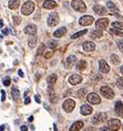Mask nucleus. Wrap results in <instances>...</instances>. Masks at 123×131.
I'll list each match as a JSON object with an SVG mask.
<instances>
[{
  "label": "nucleus",
  "instance_id": "nucleus-1",
  "mask_svg": "<svg viewBox=\"0 0 123 131\" xmlns=\"http://www.w3.org/2000/svg\"><path fill=\"white\" fill-rule=\"evenodd\" d=\"M34 3L32 1H27L23 3L22 8H21V13L23 14V16H29V14H31L32 12L34 11Z\"/></svg>",
  "mask_w": 123,
  "mask_h": 131
},
{
  "label": "nucleus",
  "instance_id": "nucleus-2",
  "mask_svg": "<svg viewBox=\"0 0 123 131\" xmlns=\"http://www.w3.org/2000/svg\"><path fill=\"white\" fill-rule=\"evenodd\" d=\"M71 6L74 10H77V11H79V12H84L86 10V6L82 0H72Z\"/></svg>",
  "mask_w": 123,
  "mask_h": 131
},
{
  "label": "nucleus",
  "instance_id": "nucleus-3",
  "mask_svg": "<svg viewBox=\"0 0 123 131\" xmlns=\"http://www.w3.org/2000/svg\"><path fill=\"white\" fill-rule=\"evenodd\" d=\"M100 93H101V95H103V97L108 98V99H112V98L114 97V92H113V89H112L110 86L101 87Z\"/></svg>",
  "mask_w": 123,
  "mask_h": 131
},
{
  "label": "nucleus",
  "instance_id": "nucleus-4",
  "mask_svg": "<svg viewBox=\"0 0 123 131\" xmlns=\"http://www.w3.org/2000/svg\"><path fill=\"white\" fill-rule=\"evenodd\" d=\"M107 120V114H104V112H98L96 115H94V117L92 118V123L94 126L96 125H100V123H102L103 121H106Z\"/></svg>",
  "mask_w": 123,
  "mask_h": 131
},
{
  "label": "nucleus",
  "instance_id": "nucleus-5",
  "mask_svg": "<svg viewBox=\"0 0 123 131\" xmlns=\"http://www.w3.org/2000/svg\"><path fill=\"white\" fill-rule=\"evenodd\" d=\"M108 25H109V20H108L107 18H101V19H99L95 22L96 29L98 30H101V31H103L104 29H107Z\"/></svg>",
  "mask_w": 123,
  "mask_h": 131
},
{
  "label": "nucleus",
  "instance_id": "nucleus-6",
  "mask_svg": "<svg viewBox=\"0 0 123 131\" xmlns=\"http://www.w3.org/2000/svg\"><path fill=\"white\" fill-rule=\"evenodd\" d=\"M62 107H63V109H64V111L71 112V111L74 109V107H75V103H74L73 99H67V100L63 103Z\"/></svg>",
  "mask_w": 123,
  "mask_h": 131
},
{
  "label": "nucleus",
  "instance_id": "nucleus-7",
  "mask_svg": "<svg viewBox=\"0 0 123 131\" xmlns=\"http://www.w3.org/2000/svg\"><path fill=\"white\" fill-rule=\"evenodd\" d=\"M58 22H59V16H58V13L53 12L48 17V25L49 27H56L58 24Z\"/></svg>",
  "mask_w": 123,
  "mask_h": 131
},
{
  "label": "nucleus",
  "instance_id": "nucleus-8",
  "mask_svg": "<svg viewBox=\"0 0 123 131\" xmlns=\"http://www.w3.org/2000/svg\"><path fill=\"white\" fill-rule=\"evenodd\" d=\"M86 99H88L89 103H90V104H92V105H98V104H100V103H101V98L99 97V95H96L95 93L89 94L88 97H86Z\"/></svg>",
  "mask_w": 123,
  "mask_h": 131
},
{
  "label": "nucleus",
  "instance_id": "nucleus-9",
  "mask_svg": "<svg viewBox=\"0 0 123 131\" xmlns=\"http://www.w3.org/2000/svg\"><path fill=\"white\" fill-rule=\"evenodd\" d=\"M108 128L112 131H118L121 128V122L119 121L118 119H111L109 121V127H108Z\"/></svg>",
  "mask_w": 123,
  "mask_h": 131
},
{
  "label": "nucleus",
  "instance_id": "nucleus-10",
  "mask_svg": "<svg viewBox=\"0 0 123 131\" xmlns=\"http://www.w3.org/2000/svg\"><path fill=\"white\" fill-rule=\"evenodd\" d=\"M93 21H94L93 17H91V16H84V17L81 18L79 22H80V24L83 25V27H89V25H91L93 23Z\"/></svg>",
  "mask_w": 123,
  "mask_h": 131
},
{
  "label": "nucleus",
  "instance_id": "nucleus-11",
  "mask_svg": "<svg viewBox=\"0 0 123 131\" xmlns=\"http://www.w3.org/2000/svg\"><path fill=\"white\" fill-rule=\"evenodd\" d=\"M77 63V57L74 55H71V56H68L66 62H64V66L67 68H71L72 66H74V64Z\"/></svg>",
  "mask_w": 123,
  "mask_h": 131
},
{
  "label": "nucleus",
  "instance_id": "nucleus-12",
  "mask_svg": "<svg viewBox=\"0 0 123 131\" xmlns=\"http://www.w3.org/2000/svg\"><path fill=\"white\" fill-rule=\"evenodd\" d=\"M82 82V77L81 75H78V74H73L69 77V83L71 85H77V84H80Z\"/></svg>",
  "mask_w": 123,
  "mask_h": 131
},
{
  "label": "nucleus",
  "instance_id": "nucleus-13",
  "mask_svg": "<svg viewBox=\"0 0 123 131\" xmlns=\"http://www.w3.org/2000/svg\"><path fill=\"white\" fill-rule=\"evenodd\" d=\"M24 33L28 35H34L37 33V27L34 24H28L26 28H24Z\"/></svg>",
  "mask_w": 123,
  "mask_h": 131
},
{
  "label": "nucleus",
  "instance_id": "nucleus-14",
  "mask_svg": "<svg viewBox=\"0 0 123 131\" xmlns=\"http://www.w3.org/2000/svg\"><path fill=\"white\" fill-rule=\"evenodd\" d=\"M99 68L103 74H107V73H109V71H110V66L108 65V63L104 60H101L99 62Z\"/></svg>",
  "mask_w": 123,
  "mask_h": 131
},
{
  "label": "nucleus",
  "instance_id": "nucleus-15",
  "mask_svg": "<svg viewBox=\"0 0 123 131\" xmlns=\"http://www.w3.org/2000/svg\"><path fill=\"white\" fill-rule=\"evenodd\" d=\"M93 11H94L96 14H99V16H103V14L107 13V9L100 5H94L93 6Z\"/></svg>",
  "mask_w": 123,
  "mask_h": 131
},
{
  "label": "nucleus",
  "instance_id": "nucleus-16",
  "mask_svg": "<svg viewBox=\"0 0 123 131\" xmlns=\"http://www.w3.org/2000/svg\"><path fill=\"white\" fill-rule=\"evenodd\" d=\"M83 50L86 51V52H91V51H94L95 49V44L93 42H85L83 43Z\"/></svg>",
  "mask_w": 123,
  "mask_h": 131
},
{
  "label": "nucleus",
  "instance_id": "nucleus-17",
  "mask_svg": "<svg viewBox=\"0 0 123 131\" xmlns=\"http://www.w3.org/2000/svg\"><path fill=\"white\" fill-rule=\"evenodd\" d=\"M56 7H57V3L53 0H46L45 3H43V8L45 9H55Z\"/></svg>",
  "mask_w": 123,
  "mask_h": 131
},
{
  "label": "nucleus",
  "instance_id": "nucleus-18",
  "mask_svg": "<svg viewBox=\"0 0 123 131\" xmlns=\"http://www.w3.org/2000/svg\"><path fill=\"white\" fill-rule=\"evenodd\" d=\"M80 111H81V114L82 115H90L92 112V107L90 106V105H83V106L81 107L80 109Z\"/></svg>",
  "mask_w": 123,
  "mask_h": 131
},
{
  "label": "nucleus",
  "instance_id": "nucleus-19",
  "mask_svg": "<svg viewBox=\"0 0 123 131\" xmlns=\"http://www.w3.org/2000/svg\"><path fill=\"white\" fill-rule=\"evenodd\" d=\"M115 112H117L120 117H123V103L118 101V103L115 104Z\"/></svg>",
  "mask_w": 123,
  "mask_h": 131
},
{
  "label": "nucleus",
  "instance_id": "nucleus-20",
  "mask_svg": "<svg viewBox=\"0 0 123 131\" xmlns=\"http://www.w3.org/2000/svg\"><path fill=\"white\" fill-rule=\"evenodd\" d=\"M66 33H67V29L64 27H62V28L58 29L55 33H53V36H55V38H61V36H63Z\"/></svg>",
  "mask_w": 123,
  "mask_h": 131
},
{
  "label": "nucleus",
  "instance_id": "nucleus-21",
  "mask_svg": "<svg viewBox=\"0 0 123 131\" xmlns=\"http://www.w3.org/2000/svg\"><path fill=\"white\" fill-rule=\"evenodd\" d=\"M82 127H83V122L82 121H77V122H74L73 125L71 126L70 131H79Z\"/></svg>",
  "mask_w": 123,
  "mask_h": 131
},
{
  "label": "nucleus",
  "instance_id": "nucleus-22",
  "mask_svg": "<svg viewBox=\"0 0 123 131\" xmlns=\"http://www.w3.org/2000/svg\"><path fill=\"white\" fill-rule=\"evenodd\" d=\"M19 5H20V0H10L8 3V7L11 10H14L19 7Z\"/></svg>",
  "mask_w": 123,
  "mask_h": 131
},
{
  "label": "nucleus",
  "instance_id": "nucleus-23",
  "mask_svg": "<svg viewBox=\"0 0 123 131\" xmlns=\"http://www.w3.org/2000/svg\"><path fill=\"white\" fill-rule=\"evenodd\" d=\"M57 79H58V77H57L56 74H52V75L49 76V78H48V84H49V87H50V88H52V87H53V85H55L56 82H57Z\"/></svg>",
  "mask_w": 123,
  "mask_h": 131
},
{
  "label": "nucleus",
  "instance_id": "nucleus-24",
  "mask_svg": "<svg viewBox=\"0 0 123 131\" xmlns=\"http://www.w3.org/2000/svg\"><path fill=\"white\" fill-rule=\"evenodd\" d=\"M11 94H12V97H13V99L14 100H19V97H20V93H19V90H18L17 87H12V89H11Z\"/></svg>",
  "mask_w": 123,
  "mask_h": 131
},
{
  "label": "nucleus",
  "instance_id": "nucleus-25",
  "mask_svg": "<svg viewBox=\"0 0 123 131\" xmlns=\"http://www.w3.org/2000/svg\"><path fill=\"white\" fill-rule=\"evenodd\" d=\"M102 35H103V31H101V30H93L92 33H91V38L98 39V38H101Z\"/></svg>",
  "mask_w": 123,
  "mask_h": 131
},
{
  "label": "nucleus",
  "instance_id": "nucleus-26",
  "mask_svg": "<svg viewBox=\"0 0 123 131\" xmlns=\"http://www.w3.org/2000/svg\"><path fill=\"white\" fill-rule=\"evenodd\" d=\"M85 66H86V62L83 61V60H80L77 63V68H78L79 71H83L85 68Z\"/></svg>",
  "mask_w": 123,
  "mask_h": 131
},
{
  "label": "nucleus",
  "instance_id": "nucleus-27",
  "mask_svg": "<svg viewBox=\"0 0 123 131\" xmlns=\"http://www.w3.org/2000/svg\"><path fill=\"white\" fill-rule=\"evenodd\" d=\"M85 33H88V30H82V31H79V32H77V33H74V34H72L71 35V39H77V38H80V36H82V35H84Z\"/></svg>",
  "mask_w": 123,
  "mask_h": 131
},
{
  "label": "nucleus",
  "instance_id": "nucleus-28",
  "mask_svg": "<svg viewBox=\"0 0 123 131\" xmlns=\"http://www.w3.org/2000/svg\"><path fill=\"white\" fill-rule=\"evenodd\" d=\"M36 44H37V38L34 35H32L30 39H29V46L30 48H34Z\"/></svg>",
  "mask_w": 123,
  "mask_h": 131
},
{
  "label": "nucleus",
  "instance_id": "nucleus-29",
  "mask_svg": "<svg viewBox=\"0 0 123 131\" xmlns=\"http://www.w3.org/2000/svg\"><path fill=\"white\" fill-rule=\"evenodd\" d=\"M107 7L111 10V11H118V10H119L118 7L115 6L113 2H111V1H108V2H107Z\"/></svg>",
  "mask_w": 123,
  "mask_h": 131
},
{
  "label": "nucleus",
  "instance_id": "nucleus-30",
  "mask_svg": "<svg viewBox=\"0 0 123 131\" xmlns=\"http://www.w3.org/2000/svg\"><path fill=\"white\" fill-rule=\"evenodd\" d=\"M112 28H113V29H118V30H123V23L115 21V22L112 23Z\"/></svg>",
  "mask_w": 123,
  "mask_h": 131
},
{
  "label": "nucleus",
  "instance_id": "nucleus-31",
  "mask_svg": "<svg viewBox=\"0 0 123 131\" xmlns=\"http://www.w3.org/2000/svg\"><path fill=\"white\" fill-rule=\"evenodd\" d=\"M57 45H58V43L56 41H53V40H50V41H48V46L50 49H55V48H57Z\"/></svg>",
  "mask_w": 123,
  "mask_h": 131
},
{
  "label": "nucleus",
  "instance_id": "nucleus-32",
  "mask_svg": "<svg viewBox=\"0 0 123 131\" xmlns=\"http://www.w3.org/2000/svg\"><path fill=\"white\" fill-rule=\"evenodd\" d=\"M84 95H85V88H82V89H80V90H78L77 96H78L79 98H83V97H84Z\"/></svg>",
  "mask_w": 123,
  "mask_h": 131
},
{
  "label": "nucleus",
  "instance_id": "nucleus-33",
  "mask_svg": "<svg viewBox=\"0 0 123 131\" xmlns=\"http://www.w3.org/2000/svg\"><path fill=\"white\" fill-rule=\"evenodd\" d=\"M117 86L120 89H123V77H120L117 79Z\"/></svg>",
  "mask_w": 123,
  "mask_h": 131
},
{
  "label": "nucleus",
  "instance_id": "nucleus-34",
  "mask_svg": "<svg viewBox=\"0 0 123 131\" xmlns=\"http://www.w3.org/2000/svg\"><path fill=\"white\" fill-rule=\"evenodd\" d=\"M111 61H112V63L113 64H119V62H120V60H119V56L117 55H111Z\"/></svg>",
  "mask_w": 123,
  "mask_h": 131
},
{
  "label": "nucleus",
  "instance_id": "nucleus-35",
  "mask_svg": "<svg viewBox=\"0 0 123 131\" xmlns=\"http://www.w3.org/2000/svg\"><path fill=\"white\" fill-rule=\"evenodd\" d=\"M50 101H51V103H57V97H56V94L53 92L50 93Z\"/></svg>",
  "mask_w": 123,
  "mask_h": 131
},
{
  "label": "nucleus",
  "instance_id": "nucleus-36",
  "mask_svg": "<svg viewBox=\"0 0 123 131\" xmlns=\"http://www.w3.org/2000/svg\"><path fill=\"white\" fill-rule=\"evenodd\" d=\"M110 33H111V34H117V35H123V33H121V32L118 31V30H115V29H111V30H110Z\"/></svg>",
  "mask_w": 123,
  "mask_h": 131
},
{
  "label": "nucleus",
  "instance_id": "nucleus-37",
  "mask_svg": "<svg viewBox=\"0 0 123 131\" xmlns=\"http://www.w3.org/2000/svg\"><path fill=\"white\" fill-rule=\"evenodd\" d=\"M10 82H11V81H10V77H6L5 79H3V85H5V86H9Z\"/></svg>",
  "mask_w": 123,
  "mask_h": 131
},
{
  "label": "nucleus",
  "instance_id": "nucleus-38",
  "mask_svg": "<svg viewBox=\"0 0 123 131\" xmlns=\"http://www.w3.org/2000/svg\"><path fill=\"white\" fill-rule=\"evenodd\" d=\"M20 21H21V19H20L19 17H13V22H14V24H19Z\"/></svg>",
  "mask_w": 123,
  "mask_h": 131
},
{
  "label": "nucleus",
  "instance_id": "nucleus-39",
  "mask_svg": "<svg viewBox=\"0 0 123 131\" xmlns=\"http://www.w3.org/2000/svg\"><path fill=\"white\" fill-rule=\"evenodd\" d=\"M118 46H119V49H120L123 52V40H121V41L118 42Z\"/></svg>",
  "mask_w": 123,
  "mask_h": 131
},
{
  "label": "nucleus",
  "instance_id": "nucleus-40",
  "mask_svg": "<svg viewBox=\"0 0 123 131\" xmlns=\"http://www.w3.org/2000/svg\"><path fill=\"white\" fill-rule=\"evenodd\" d=\"M53 55V52L51 51V52H48V53H46V59H50Z\"/></svg>",
  "mask_w": 123,
  "mask_h": 131
},
{
  "label": "nucleus",
  "instance_id": "nucleus-41",
  "mask_svg": "<svg viewBox=\"0 0 123 131\" xmlns=\"http://www.w3.org/2000/svg\"><path fill=\"white\" fill-rule=\"evenodd\" d=\"M1 95H2L1 96V100L5 101V99H6V93H5V90H3V89L1 90Z\"/></svg>",
  "mask_w": 123,
  "mask_h": 131
},
{
  "label": "nucleus",
  "instance_id": "nucleus-42",
  "mask_svg": "<svg viewBox=\"0 0 123 131\" xmlns=\"http://www.w3.org/2000/svg\"><path fill=\"white\" fill-rule=\"evenodd\" d=\"M43 49H45V46H43V45H41L40 48H39V50H38V55H39V54H40V53H42Z\"/></svg>",
  "mask_w": 123,
  "mask_h": 131
},
{
  "label": "nucleus",
  "instance_id": "nucleus-43",
  "mask_svg": "<svg viewBox=\"0 0 123 131\" xmlns=\"http://www.w3.org/2000/svg\"><path fill=\"white\" fill-rule=\"evenodd\" d=\"M8 32H9L8 29H3V30H2V34L3 35H7V34H8Z\"/></svg>",
  "mask_w": 123,
  "mask_h": 131
},
{
  "label": "nucleus",
  "instance_id": "nucleus-44",
  "mask_svg": "<svg viewBox=\"0 0 123 131\" xmlns=\"http://www.w3.org/2000/svg\"><path fill=\"white\" fill-rule=\"evenodd\" d=\"M34 100L37 101L38 104H40V98H39V96H38V95H36V96H34Z\"/></svg>",
  "mask_w": 123,
  "mask_h": 131
},
{
  "label": "nucleus",
  "instance_id": "nucleus-45",
  "mask_svg": "<svg viewBox=\"0 0 123 131\" xmlns=\"http://www.w3.org/2000/svg\"><path fill=\"white\" fill-rule=\"evenodd\" d=\"M100 131H110V129L108 128V127H102V128L100 129Z\"/></svg>",
  "mask_w": 123,
  "mask_h": 131
},
{
  "label": "nucleus",
  "instance_id": "nucleus-46",
  "mask_svg": "<svg viewBox=\"0 0 123 131\" xmlns=\"http://www.w3.org/2000/svg\"><path fill=\"white\" fill-rule=\"evenodd\" d=\"M20 129H21V131H27L28 130V127L27 126H21Z\"/></svg>",
  "mask_w": 123,
  "mask_h": 131
},
{
  "label": "nucleus",
  "instance_id": "nucleus-47",
  "mask_svg": "<svg viewBox=\"0 0 123 131\" xmlns=\"http://www.w3.org/2000/svg\"><path fill=\"white\" fill-rule=\"evenodd\" d=\"M24 104H26V105H29V104H30V98H26V100H24Z\"/></svg>",
  "mask_w": 123,
  "mask_h": 131
},
{
  "label": "nucleus",
  "instance_id": "nucleus-48",
  "mask_svg": "<svg viewBox=\"0 0 123 131\" xmlns=\"http://www.w3.org/2000/svg\"><path fill=\"white\" fill-rule=\"evenodd\" d=\"M18 74H19V76H20V77H23V72L22 71H19V72H18Z\"/></svg>",
  "mask_w": 123,
  "mask_h": 131
},
{
  "label": "nucleus",
  "instance_id": "nucleus-49",
  "mask_svg": "<svg viewBox=\"0 0 123 131\" xmlns=\"http://www.w3.org/2000/svg\"><path fill=\"white\" fill-rule=\"evenodd\" d=\"M5 128H6V126H5V125L0 126V131H3V130H5Z\"/></svg>",
  "mask_w": 123,
  "mask_h": 131
},
{
  "label": "nucleus",
  "instance_id": "nucleus-50",
  "mask_svg": "<svg viewBox=\"0 0 123 131\" xmlns=\"http://www.w3.org/2000/svg\"><path fill=\"white\" fill-rule=\"evenodd\" d=\"M85 131H95V129H94V128H88Z\"/></svg>",
  "mask_w": 123,
  "mask_h": 131
},
{
  "label": "nucleus",
  "instance_id": "nucleus-51",
  "mask_svg": "<svg viewBox=\"0 0 123 131\" xmlns=\"http://www.w3.org/2000/svg\"><path fill=\"white\" fill-rule=\"evenodd\" d=\"M28 121H29V122H32V121H33V117H29Z\"/></svg>",
  "mask_w": 123,
  "mask_h": 131
},
{
  "label": "nucleus",
  "instance_id": "nucleus-52",
  "mask_svg": "<svg viewBox=\"0 0 123 131\" xmlns=\"http://www.w3.org/2000/svg\"><path fill=\"white\" fill-rule=\"evenodd\" d=\"M2 25H3V22H2V21H0V29L2 28Z\"/></svg>",
  "mask_w": 123,
  "mask_h": 131
},
{
  "label": "nucleus",
  "instance_id": "nucleus-53",
  "mask_svg": "<svg viewBox=\"0 0 123 131\" xmlns=\"http://www.w3.org/2000/svg\"><path fill=\"white\" fill-rule=\"evenodd\" d=\"M121 73H122V74H123V66L121 67Z\"/></svg>",
  "mask_w": 123,
  "mask_h": 131
},
{
  "label": "nucleus",
  "instance_id": "nucleus-54",
  "mask_svg": "<svg viewBox=\"0 0 123 131\" xmlns=\"http://www.w3.org/2000/svg\"><path fill=\"white\" fill-rule=\"evenodd\" d=\"M55 131H57V127H56V125H55Z\"/></svg>",
  "mask_w": 123,
  "mask_h": 131
}]
</instances>
